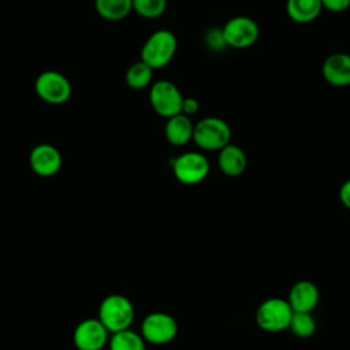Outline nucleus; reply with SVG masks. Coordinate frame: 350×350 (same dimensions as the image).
Returning a JSON list of instances; mask_svg holds the SVG:
<instances>
[{
  "instance_id": "ddd939ff",
  "label": "nucleus",
  "mask_w": 350,
  "mask_h": 350,
  "mask_svg": "<svg viewBox=\"0 0 350 350\" xmlns=\"http://www.w3.org/2000/svg\"><path fill=\"white\" fill-rule=\"evenodd\" d=\"M320 299L317 286L310 280H298L288 291L287 301L293 312H312Z\"/></svg>"
},
{
  "instance_id": "a211bd4d",
  "label": "nucleus",
  "mask_w": 350,
  "mask_h": 350,
  "mask_svg": "<svg viewBox=\"0 0 350 350\" xmlns=\"http://www.w3.org/2000/svg\"><path fill=\"white\" fill-rule=\"evenodd\" d=\"M107 346L109 350H146V342L142 335L131 328L111 334Z\"/></svg>"
},
{
  "instance_id": "1a4fd4ad",
  "label": "nucleus",
  "mask_w": 350,
  "mask_h": 350,
  "mask_svg": "<svg viewBox=\"0 0 350 350\" xmlns=\"http://www.w3.org/2000/svg\"><path fill=\"white\" fill-rule=\"evenodd\" d=\"M221 33L227 46L245 49L256 44L260 36V27L254 19L245 15H238L226 22Z\"/></svg>"
},
{
  "instance_id": "7ed1b4c3",
  "label": "nucleus",
  "mask_w": 350,
  "mask_h": 350,
  "mask_svg": "<svg viewBox=\"0 0 350 350\" xmlns=\"http://www.w3.org/2000/svg\"><path fill=\"white\" fill-rule=\"evenodd\" d=\"M202 150H220L231 141V129L228 123L216 116H206L194 124L193 139Z\"/></svg>"
},
{
  "instance_id": "b1692460",
  "label": "nucleus",
  "mask_w": 350,
  "mask_h": 350,
  "mask_svg": "<svg viewBox=\"0 0 350 350\" xmlns=\"http://www.w3.org/2000/svg\"><path fill=\"white\" fill-rule=\"evenodd\" d=\"M198 109H200V103H198L197 98H194V97H183L180 113L191 116V115L197 113Z\"/></svg>"
},
{
  "instance_id": "aec40b11",
  "label": "nucleus",
  "mask_w": 350,
  "mask_h": 350,
  "mask_svg": "<svg viewBox=\"0 0 350 350\" xmlns=\"http://www.w3.org/2000/svg\"><path fill=\"white\" fill-rule=\"evenodd\" d=\"M288 328L301 339H308L316 332V320L310 312H294Z\"/></svg>"
},
{
  "instance_id": "20e7f679",
  "label": "nucleus",
  "mask_w": 350,
  "mask_h": 350,
  "mask_svg": "<svg viewBox=\"0 0 350 350\" xmlns=\"http://www.w3.org/2000/svg\"><path fill=\"white\" fill-rule=\"evenodd\" d=\"M293 313L287 299L272 297L258 305L256 310V323L262 331L280 332L288 328Z\"/></svg>"
},
{
  "instance_id": "5701e85b",
  "label": "nucleus",
  "mask_w": 350,
  "mask_h": 350,
  "mask_svg": "<svg viewBox=\"0 0 350 350\" xmlns=\"http://www.w3.org/2000/svg\"><path fill=\"white\" fill-rule=\"evenodd\" d=\"M321 4L331 12H343L350 7V0H321Z\"/></svg>"
},
{
  "instance_id": "423d86ee",
  "label": "nucleus",
  "mask_w": 350,
  "mask_h": 350,
  "mask_svg": "<svg viewBox=\"0 0 350 350\" xmlns=\"http://www.w3.org/2000/svg\"><path fill=\"white\" fill-rule=\"evenodd\" d=\"M178 182L193 186L204 182L209 174V161L200 152H185L171 161Z\"/></svg>"
},
{
  "instance_id": "393cba45",
  "label": "nucleus",
  "mask_w": 350,
  "mask_h": 350,
  "mask_svg": "<svg viewBox=\"0 0 350 350\" xmlns=\"http://www.w3.org/2000/svg\"><path fill=\"white\" fill-rule=\"evenodd\" d=\"M339 200L346 208L350 209V179L342 183L339 189Z\"/></svg>"
},
{
  "instance_id": "0eeeda50",
  "label": "nucleus",
  "mask_w": 350,
  "mask_h": 350,
  "mask_svg": "<svg viewBox=\"0 0 350 350\" xmlns=\"http://www.w3.org/2000/svg\"><path fill=\"white\" fill-rule=\"evenodd\" d=\"M139 334L146 343L167 345L178 335V323L170 313L152 312L144 317Z\"/></svg>"
},
{
  "instance_id": "9b49d317",
  "label": "nucleus",
  "mask_w": 350,
  "mask_h": 350,
  "mask_svg": "<svg viewBox=\"0 0 350 350\" xmlns=\"http://www.w3.org/2000/svg\"><path fill=\"white\" fill-rule=\"evenodd\" d=\"M62 154L59 149L51 144L36 145L29 154V164L38 176L49 178L56 175L62 168Z\"/></svg>"
},
{
  "instance_id": "6ab92c4d",
  "label": "nucleus",
  "mask_w": 350,
  "mask_h": 350,
  "mask_svg": "<svg viewBox=\"0 0 350 350\" xmlns=\"http://www.w3.org/2000/svg\"><path fill=\"white\" fill-rule=\"evenodd\" d=\"M153 71L154 70L149 67L146 63H144L142 60L135 62L126 71V77H124L126 83L129 85V88L134 90L145 89L152 83Z\"/></svg>"
},
{
  "instance_id": "412c9836",
  "label": "nucleus",
  "mask_w": 350,
  "mask_h": 350,
  "mask_svg": "<svg viewBox=\"0 0 350 350\" xmlns=\"http://www.w3.org/2000/svg\"><path fill=\"white\" fill-rule=\"evenodd\" d=\"M167 10V0H133V11L139 16L153 19L159 18Z\"/></svg>"
},
{
  "instance_id": "2eb2a0df",
  "label": "nucleus",
  "mask_w": 350,
  "mask_h": 350,
  "mask_svg": "<svg viewBox=\"0 0 350 350\" xmlns=\"http://www.w3.org/2000/svg\"><path fill=\"white\" fill-rule=\"evenodd\" d=\"M194 123L190 116L185 113H178L167 119L164 127V135L167 141L174 146H183L193 139Z\"/></svg>"
},
{
  "instance_id": "4468645a",
  "label": "nucleus",
  "mask_w": 350,
  "mask_h": 350,
  "mask_svg": "<svg viewBox=\"0 0 350 350\" xmlns=\"http://www.w3.org/2000/svg\"><path fill=\"white\" fill-rule=\"evenodd\" d=\"M217 165L224 175L239 176L247 167V156L238 145L227 144L219 150Z\"/></svg>"
},
{
  "instance_id": "f257e3e1",
  "label": "nucleus",
  "mask_w": 350,
  "mask_h": 350,
  "mask_svg": "<svg viewBox=\"0 0 350 350\" xmlns=\"http://www.w3.org/2000/svg\"><path fill=\"white\" fill-rule=\"evenodd\" d=\"M98 320L109 334L123 331L131 327L135 319L133 302L123 294H109L98 305Z\"/></svg>"
},
{
  "instance_id": "f8f14e48",
  "label": "nucleus",
  "mask_w": 350,
  "mask_h": 350,
  "mask_svg": "<svg viewBox=\"0 0 350 350\" xmlns=\"http://www.w3.org/2000/svg\"><path fill=\"white\" fill-rule=\"evenodd\" d=\"M321 72L332 86H350V55L343 52L329 55L323 63Z\"/></svg>"
},
{
  "instance_id": "f03ea898",
  "label": "nucleus",
  "mask_w": 350,
  "mask_h": 350,
  "mask_svg": "<svg viewBox=\"0 0 350 350\" xmlns=\"http://www.w3.org/2000/svg\"><path fill=\"white\" fill-rule=\"evenodd\" d=\"M178 40L171 30L159 29L153 31L141 48V60L153 70L165 67L175 56Z\"/></svg>"
},
{
  "instance_id": "dca6fc26",
  "label": "nucleus",
  "mask_w": 350,
  "mask_h": 350,
  "mask_svg": "<svg viewBox=\"0 0 350 350\" xmlns=\"http://www.w3.org/2000/svg\"><path fill=\"white\" fill-rule=\"evenodd\" d=\"M321 0H287L286 12L297 23L313 22L321 12Z\"/></svg>"
},
{
  "instance_id": "4be33fe9",
  "label": "nucleus",
  "mask_w": 350,
  "mask_h": 350,
  "mask_svg": "<svg viewBox=\"0 0 350 350\" xmlns=\"http://www.w3.org/2000/svg\"><path fill=\"white\" fill-rule=\"evenodd\" d=\"M205 42L206 45L212 49V51H220L223 49L226 45V41L223 38V33L221 29H212L206 33L205 36Z\"/></svg>"
},
{
  "instance_id": "39448f33",
  "label": "nucleus",
  "mask_w": 350,
  "mask_h": 350,
  "mask_svg": "<svg viewBox=\"0 0 350 350\" xmlns=\"http://www.w3.org/2000/svg\"><path fill=\"white\" fill-rule=\"evenodd\" d=\"M34 90L42 101L52 105L67 103L72 93V88L67 77L53 70L42 71L36 78Z\"/></svg>"
},
{
  "instance_id": "f3484780",
  "label": "nucleus",
  "mask_w": 350,
  "mask_h": 350,
  "mask_svg": "<svg viewBox=\"0 0 350 350\" xmlns=\"http://www.w3.org/2000/svg\"><path fill=\"white\" fill-rule=\"evenodd\" d=\"M94 8L103 19L116 22L133 11V0H94Z\"/></svg>"
},
{
  "instance_id": "6e6552de",
  "label": "nucleus",
  "mask_w": 350,
  "mask_h": 350,
  "mask_svg": "<svg viewBox=\"0 0 350 350\" xmlns=\"http://www.w3.org/2000/svg\"><path fill=\"white\" fill-rule=\"evenodd\" d=\"M182 101L183 94L171 81H157L149 89V103L153 111L165 119L180 113Z\"/></svg>"
},
{
  "instance_id": "9d476101",
  "label": "nucleus",
  "mask_w": 350,
  "mask_h": 350,
  "mask_svg": "<svg viewBox=\"0 0 350 350\" xmlns=\"http://www.w3.org/2000/svg\"><path fill=\"white\" fill-rule=\"evenodd\" d=\"M109 335L98 317H89L75 325L72 343L77 350H103L108 345Z\"/></svg>"
}]
</instances>
